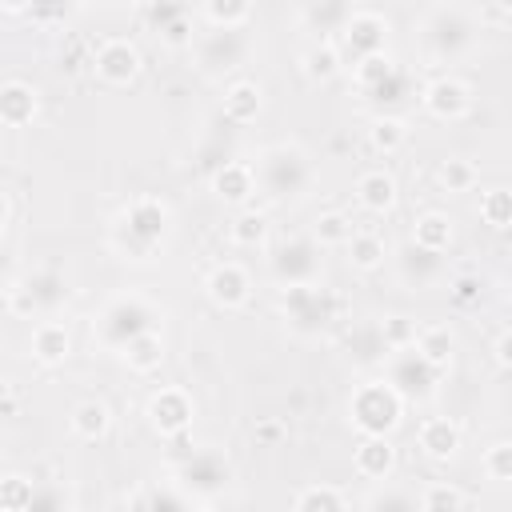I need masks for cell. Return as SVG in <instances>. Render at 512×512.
Here are the masks:
<instances>
[{
	"label": "cell",
	"instance_id": "obj_8",
	"mask_svg": "<svg viewBox=\"0 0 512 512\" xmlns=\"http://www.w3.org/2000/svg\"><path fill=\"white\" fill-rule=\"evenodd\" d=\"M352 80H356V88L364 92V100H372V104H380V108H392V104H400V100L412 96V76H408V68L396 64L388 52L352 64Z\"/></svg>",
	"mask_w": 512,
	"mask_h": 512
},
{
	"label": "cell",
	"instance_id": "obj_32",
	"mask_svg": "<svg viewBox=\"0 0 512 512\" xmlns=\"http://www.w3.org/2000/svg\"><path fill=\"white\" fill-rule=\"evenodd\" d=\"M252 12L256 8L248 0H208L196 8V20H204L208 28H248Z\"/></svg>",
	"mask_w": 512,
	"mask_h": 512
},
{
	"label": "cell",
	"instance_id": "obj_20",
	"mask_svg": "<svg viewBox=\"0 0 512 512\" xmlns=\"http://www.w3.org/2000/svg\"><path fill=\"white\" fill-rule=\"evenodd\" d=\"M36 112H40V96H36L32 84H24V80L0 84V124H8V128H28V124L36 120Z\"/></svg>",
	"mask_w": 512,
	"mask_h": 512
},
{
	"label": "cell",
	"instance_id": "obj_3",
	"mask_svg": "<svg viewBox=\"0 0 512 512\" xmlns=\"http://www.w3.org/2000/svg\"><path fill=\"white\" fill-rule=\"evenodd\" d=\"M160 320H164L160 304H152L144 292H120V296H112V300L100 308V316H96V324H92V336L100 340V348L124 352L136 336L160 332Z\"/></svg>",
	"mask_w": 512,
	"mask_h": 512
},
{
	"label": "cell",
	"instance_id": "obj_1",
	"mask_svg": "<svg viewBox=\"0 0 512 512\" xmlns=\"http://www.w3.org/2000/svg\"><path fill=\"white\" fill-rule=\"evenodd\" d=\"M168 228H172V212L160 196H136L112 224V248L124 256V260H136V264H148L156 260V252L164 248L168 240Z\"/></svg>",
	"mask_w": 512,
	"mask_h": 512
},
{
	"label": "cell",
	"instance_id": "obj_34",
	"mask_svg": "<svg viewBox=\"0 0 512 512\" xmlns=\"http://www.w3.org/2000/svg\"><path fill=\"white\" fill-rule=\"evenodd\" d=\"M344 344H348V356H352L356 364H384V356H388V348H384L376 324H356V328H348Z\"/></svg>",
	"mask_w": 512,
	"mask_h": 512
},
{
	"label": "cell",
	"instance_id": "obj_39",
	"mask_svg": "<svg viewBox=\"0 0 512 512\" xmlns=\"http://www.w3.org/2000/svg\"><path fill=\"white\" fill-rule=\"evenodd\" d=\"M436 180H440L444 192H472L476 180H480V172H476L472 160H464V156H448V160H440Z\"/></svg>",
	"mask_w": 512,
	"mask_h": 512
},
{
	"label": "cell",
	"instance_id": "obj_48",
	"mask_svg": "<svg viewBox=\"0 0 512 512\" xmlns=\"http://www.w3.org/2000/svg\"><path fill=\"white\" fill-rule=\"evenodd\" d=\"M448 296H452L456 308H476L480 296H484V284H480V276H456L452 288H448Z\"/></svg>",
	"mask_w": 512,
	"mask_h": 512
},
{
	"label": "cell",
	"instance_id": "obj_52",
	"mask_svg": "<svg viewBox=\"0 0 512 512\" xmlns=\"http://www.w3.org/2000/svg\"><path fill=\"white\" fill-rule=\"evenodd\" d=\"M280 432H284V424H280V420H264V424H256V436H260L264 444H276V440H280Z\"/></svg>",
	"mask_w": 512,
	"mask_h": 512
},
{
	"label": "cell",
	"instance_id": "obj_5",
	"mask_svg": "<svg viewBox=\"0 0 512 512\" xmlns=\"http://www.w3.org/2000/svg\"><path fill=\"white\" fill-rule=\"evenodd\" d=\"M344 296L320 284H300V288H280V316L296 336H320L332 320H340Z\"/></svg>",
	"mask_w": 512,
	"mask_h": 512
},
{
	"label": "cell",
	"instance_id": "obj_37",
	"mask_svg": "<svg viewBox=\"0 0 512 512\" xmlns=\"http://www.w3.org/2000/svg\"><path fill=\"white\" fill-rule=\"evenodd\" d=\"M404 140H408V124L400 120V116H372V124H368V144L376 148V152H400L404 148Z\"/></svg>",
	"mask_w": 512,
	"mask_h": 512
},
{
	"label": "cell",
	"instance_id": "obj_17",
	"mask_svg": "<svg viewBox=\"0 0 512 512\" xmlns=\"http://www.w3.org/2000/svg\"><path fill=\"white\" fill-rule=\"evenodd\" d=\"M420 104H424V112L432 120H444L448 124V120H460L472 108V92H468V84L460 76H436V80L424 84Z\"/></svg>",
	"mask_w": 512,
	"mask_h": 512
},
{
	"label": "cell",
	"instance_id": "obj_53",
	"mask_svg": "<svg viewBox=\"0 0 512 512\" xmlns=\"http://www.w3.org/2000/svg\"><path fill=\"white\" fill-rule=\"evenodd\" d=\"M108 512H144V496H132V500H116Z\"/></svg>",
	"mask_w": 512,
	"mask_h": 512
},
{
	"label": "cell",
	"instance_id": "obj_27",
	"mask_svg": "<svg viewBox=\"0 0 512 512\" xmlns=\"http://www.w3.org/2000/svg\"><path fill=\"white\" fill-rule=\"evenodd\" d=\"M68 428L80 436V440H104L108 436V428H112V408L104 404V400H80L76 408H72V416H68Z\"/></svg>",
	"mask_w": 512,
	"mask_h": 512
},
{
	"label": "cell",
	"instance_id": "obj_23",
	"mask_svg": "<svg viewBox=\"0 0 512 512\" xmlns=\"http://www.w3.org/2000/svg\"><path fill=\"white\" fill-rule=\"evenodd\" d=\"M416 440H420L424 456H432V460H452V456L460 452V424L448 420V416H428V420L420 424Z\"/></svg>",
	"mask_w": 512,
	"mask_h": 512
},
{
	"label": "cell",
	"instance_id": "obj_45",
	"mask_svg": "<svg viewBox=\"0 0 512 512\" xmlns=\"http://www.w3.org/2000/svg\"><path fill=\"white\" fill-rule=\"evenodd\" d=\"M480 468H484V476H488V480L508 484V480H512V444H508V440L488 444V448H484V456H480Z\"/></svg>",
	"mask_w": 512,
	"mask_h": 512
},
{
	"label": "cell",
	"instance_id": "obj_19",
	"mask_svg": "<svg viewBox=\"0 0 512 512\" xmlns=\"http://www.w3.org/2000/svg\"><path fill=\"white\" fill-rule=\"evenodd\" d=\"M212 192H216V200H224V204H232V208L248 204L252 192H256L252 164H244V160H224V164L212 172Z\"/></svg>",
	"mask_w": 512,
	"mask_h": 512
},
{
	"label": "cell",
	"instance_id": "obj_4",
	"mask_svg": "<svg viewBox=\"0 0 512 512\" xmlns=\"http://www.w3.org/2000/svg\"><path fill=\"white\" fill-rule=\"evenodd\" d=\"M476 44V16L464 4H432L420 20V48L432 64H452Z\"/></svg>",
	"mask_w": 512,
	"mask_h": 512
},
{
	"label": "cell",
	"instance_id": "obj_15",
	"mask_svg": "<svg viewBox=\"0 0 512 512\" xmlns=\"http://www.w3.org/2000/svg\"><path fill=\"white\" fill-rule=\"evenodd\" d=\"M148 28L160 36V44L168 48H192L196 44V8L192 4H176V0H160V4H144L140 8Z\"/></svg>",
	"mask_w": 512,
	"mask_h": 512
},
{
	"label": "cell",
	"instance_id": "obj_38",
	"mask_svg": "<svg viewBox=\"0 0 512 512\" xmlns=\"http://www.w3.org/2000/svg\"><path fill=\"white\" fill-rule=\"evenodd\" d=\"M292 512H348V500H344V492L332 488V484H308V488L296 496Z\"/></svg>",
	"mask_w": 512,
	"mask_h": 512
},
{
	"label": "cell",
	"instance_id": "obj_7",
	"mask_svg": "<svg viewBox=\"0 0 512 512\" xmlns=\"http://www.w3.org/2000/svg\"><path fill=\"white\" fill-rule=\"evenodd\" d=\"M4 300H8V312L20 316V320L52 316V312L68 300V280H64V272H56V268H36V272H28L24 280H16V284L4 292Z\"/></svg>",
	"mask_w": 512,
	"mask_h": 512
},
{
	"label": "cell",
	"instance_id": "obj_2",
	"mask_svg": "<svg viewBox=\"0 0 512 512\" xmlns=\"http://www.w3.org/2000/svg\"><path fill=\"white\" fill-rule=\"evenodd\" d=\"M252 180H256V188H260L268 200H300V196L312 188L316 168H312V160H308V152H304L300 144L280 140V144H268V148L256 156Z\"/></svg>",
	"mask_w": 512,
	"mask_h": 512
},
{
	"label": "cell",
	"instance_id": "obj_51",
	"mask_svg": "<svg viewBox=\"0 0 512 512\" xmlns=\"http://www.w3.org/2000/svg\"><path fill=\"white\" fill-rule=\"evenodd\" d=\"M472 16H476V24H484V20L488 24H508L512 20V8L508 4H480Z\"/></svg>",
	"mask_w": 512,
	"mask_h": 512
},
{
	"label": "cell",
	"instance_id": "obj_47",
	"mask_svg": "<svg viewBox=\"0 0 512 512\" xmlns=\"http://www.w3.org/2000/svg\"><path fill=\"white\" fill-rule=\"evenodd\" d=\"M24 512H72V496L64 484H36L32 504Z\"/></svg>",
	"mask_w": 512,
	"mask_h": 512
},
{
	"label": "cell",
	"instance_id": "obj_24",
	"mask_svg": "<svg viewBox=\"0 0 512 512\" xmlns=\"http://www.w3.org/2000/svg\"><path fill=\"white\" fill-rule=\"evenodd\" d=\"M264 112V92L256 80H232L224 88V120L228 124H252Z\"/></svg>",
	"mask_w": 512,
	"mask_h": 512
},
{
	"label": "cell",
	"instance_id": "obj_21",
	"mask_svg": "<svg viewBox=\"0 0 512 512\" xmlns=\"http://www.w3.org/2000/svg\"><path fill=\"white\" fill-rule=\"evenodd\" d=\"M28 348H32V360H36V364L56 368V364H64L68 352H72V336H68V328H64L60 320H40V324L32 328Z\"/></svg>",
	"mask_w": 512,
	"mask_h": 512
},
{
	"label": "cell",
	"instance_id": "obj_14",
	"mask_svg": "<svg viewBox=\"0 0 512 512\" xmlns=\"http://www.w3.org/2000/svg\"><path fill=\"white\" fill-rule=\"evenodd\" d=\"M92 68H96V76H100L104 84L124 88V84H132V80L140 76L144 56H140L136 40H128V36H104V40L92 48Z\"/></svg>",
	"mask_w": 512,
	"mask_h": 512
},
{
	"label": "cell",
	"instance_id": "obj_35",
	"mask_svg": "<svg viewBox=\"0 0 512 512\" xmlns=\"http://www.w3.org/2000/svg\"><path fill=\"white\" fill-rule=\"evenodd\" d=\"M352 232H356L352 220L332 208V212H320V216H316V224H312V244H316L320 252H324V248H344V244L352 240Z\"/></svg>",
	"mask_w": 512,
	"mask_h": 512
},
{
	"label": "cell",
	"instance_id": "obj_29",
	"mask_svg": "<svg viewBox=\"0 0 512 512\" xmlns=\"http://www.w3.org/2000/svg\"><path fill=\"white\" fill-rule=\"evenodd\" d=\"M340 68H344V60H340V52H336L332 40H316V44H308V48L300 52V72H304V80H312V84H328Z\"/></svg>",
	"mask_w": 512,
	"mask_h": 512
},
{
	"label": "cell",
	"instance_id": "obj_13",
	"mask_svg": "<svg viewBox=\"0 0 512 512\" xmlns=\"http://www.w3.org/2000/svg\"><path fill=\"white\" fill-rule=\"evenodd\" d=\"M384 384L400 400H428L440 384V368H432L416 348H400L384 356Z\"/></svg>",
	"mask_w": 512,
	"mask_h": 512
},
{
	"label": "cell",
	"instance_id": "obj_18",
	"mask_svg": "<svg viewBox=\"0 0 512 512\" xmlns=\"http://www.w3.org/2000/svg\"><path fill=\"white\" fill-rule=\"evenodd\" d=\"M204 292H208V300H212L216 308H244L248 296H252V276H248L244 264H236V260H220V264L208 272Z\"/></svg>",
	"mask_w": 512,
	"mask_h": 512
},
{
	"label": "cell",
	"instance_id": "obj_9",
	"mask_svg": "<svg viewBox=\"0 0 512 512\" xmlns=\"http://www.w3.org/2000/svg\"><path fill=\"white\" fill-rule=\"evenodd\" d=\"M320 248L312 244V236H280L268 248V272L280 288H300V284H316L320 280Z\"/></svg>",
	"mask_w": 512,
	"mask_h": 512
},
{
	"label": "cell",
	"instance_id": "obj_40",
	"mask_svg": "<svg viewBox=\"0 0 512 512\" xmlns=\"http://www.w3.org/2000/svg\"><path fill=\"white\" fill-rule=\"evenodd\" d=\"M416 504H420V512H464V492L448 480H432V484H424Z\"/></svg>",
	"mask_w": 512,
	"mask_h": 512
},
{
	"label": "cell",
	"instance_id": "obj_46",
	"mask_svg": "<svg viewBox=\"0 0 512 512\" xmlns=\"http://www.w3.org/2000/svg\"><path fill=\"white\" fill-rule=\"evenodd\" d=\"M376 328H380V340H384L388 352H400V348L416 344V324L408 316H384Z\"/></svg>",
	"mask_w": 512,
	"mask_h": 512
},
{
	"label": "cell",
	"instance_id": "obj_16",
	"mask_svg": "<svg viewBox=\"0 0 512 512\" xmlns=\"http://www.w3.org/2000/svg\"><path fill=\"white\" fill-rule=\"evenodd\" d=\"M192 416H196V404L184 388H160L152 392L148 400V424L164 436V440H176L192 428Z\"/></svg>",
	"mask_w": 512,
	"mask_h": 512
},
{
	"label": "cell",
	"instance_id": "obj_41",
	"mask_svg": "<svg viewBox=\"0 0 512 512\" xmlns=\"http://www.w3.org/2000/svg\"><path fill=\"white\" fill-rule=\"evenodd\" d=\"M228 240L236 248H260L268 240V220L260 212H236V220L228 224Z\"/></svg>",
	"mask_w": 512,
	"mask_h": 512
},
{
	"label": "cell",
	"instance_id": "obj_10",
	"mask_svg": "<svg viewBox=\"0 0 512 512\" xmlns=\"http://www.w3.org/2000/svg\"><path fill=\"white\" fill-rule=\"evenodd\" d=\"M232 484V464L220 448H192L176 464V492L180 496H200L212 500Z\"/></svg>",
	"mask_w": 512,
	"mask_h": 512
},
{
	"label": "cell",
	"instance_id": "obj_12",
	"mask_svg": "<svg viewBox=\"0 0 512 512\" xmlns=\"http://www.w3.org/2000/svg\"><path fill=\"white\" fill-rule=\"evenodd\" d=\"M252 52V40L244 28H204L196 36V68L204 76L236 72Z\"/></svg>",
	"mask_w": 512,
	"mask_h": 512
},
{
	"label": "cell",
	"instance_id": "obj_42",
	"mask_svg": "<svg viewBox=\"0 0 512 512\" xmlns=\"http://www.w3.org/2000/svg\"><path fill=\"white\" fill-rule=\"evenodd\" d=\"M480 220L496 232H504L512 224V192L508 188H488L480 196Z\"/></svg>",
	"mask_w": 512,
	"mask_h": 512
},
{
	"label": "cell",
	"instance_id": "obj_56",
	"mask_svg": "<svg viewBox=\"0 0 512 512\" xmlns=\"http://www.w3.org/2000/svg\"><path fill=\"white\" fill-rule=\"evenodd\" d=\"M188 512H220V508H212V504H204V508H188Z\"/></svg>",
	"mask_w": 512,
	"mask_h": 512
},
{
	"label": "cell",
	"instance_id": "obj_31",
	"mask_svg": "<svg viewBox=\"0 0 512 512\" xmlns=\"http://www.w3.org/2000/svg\"><path fill=\"white\" fill-rule=\"evenodd\" d=\"M432 368H448L452 364V352H456V336H452V328L448 324H428V328H420L416 332V344H412Z\"/></svg>",
	"mask_w": 512,
	"mask_h": 512
},
{
	"label": "cell",
	"instance_id": "obj_11",
	"mask_svg": "<svg viewBox=\"0 0 512 512\" xmlns=\"http://www.w3.org/2000/svg\"><path fill=\"white\" fill-rule=\"evenodd\" d=\"M388 16L384 12H376V8H352V16L344 20V28L336 32V52H340V60H352V64H360V60H368V56H380V52H388Z\"/></svg>",
	"mask_w": 512,
	"mask_h": 512
},
{
	"label": "cell",
	"instance_id": "obj_25",
	"mask_svg": "<svg viewBox=\"0 0 512 512\" xmlns=\"http://www.w3.org/2000/svg\"><path fill=\"white\" fill-rule=\"evenodd\" d=\"M396 180L384 172V168H372V172H364L360 180H356V200H360V208L364 212H372V216H384V212H392L396 208Z\"/></svg>",
	"mask_w": 512,
	"mask_h": 512
},
{
	"label": "cell",
	"instance_id": "obj_28",
	"mask_svg": "<svg viewBox=\"0 0 512 512\" xmlns=\"http://www.w3.org/2000/svg\"><path fill=\"white\" fill-rule=\"evenodd\" d=\"M356 4H340V0H308L300 4V24H308L312 32H324V36H336L344 28V20L352 16Z\"/></svg>",
	"mask_w": 512,
	"mask_h": 512
},
{
	"label": "cell",
	"instance_id": "obj_54",
	"mask_svg": "<svg viewBox=\"0 0 512 512\" xmlns=\"http://www.w3.org/2000/svg\"><path fill=\"white\" fill-rule=\"evenodd\" d=\"M8 220H12V200H8V192H0V232L8 228Z\"/></svg>",
	"mask_w": 512,
	"mask_h": 512
},
{
	"label": "cell",
	"instance_id": "obj_50",
	"mask_svg": "<svg viewBox=\"0 0 512 512\" xmlns=\"http://www.w3.org/2000/svg\"><path fill=\"white\" fill-rule=\"evenodd\" d=\"M492 360H496V368H500V372H508V368H512V332H508V328H504V332H496Z\"/></svg>",
	"mask_w": 512,
	"mask_h": 512
},
{
	"label": "cell",
	"instance_id": "obj_43",
	"mask_svg": "<svg viewBox=\"0 0 512 512\" xmlns=\"http://www.w3.org/2000/svg\"><path fill=\"white\" fill-rule=\"evenodd\" d=\"M32 492H36V484L28 476H20V472L0 476V512H24L32 504Z\"/></svg>",
	"mask_w": 512,
	"mask_h": 512
},
{
	"label": "cell",
	"instance_id": "obj_49",
	"mask_svg": "<svg viewBox=\"0 0 512 512\" xmlns=\"http://www.w3.org/2000/svg\"><path fill=\"white\" fill-rule=\"evenodd\" d=\"M144 512H188V504H184V496L172 492V488H152V492L144 496Z\"/></svg>",
	"mask_w": 512,
	"mask_h": 512
},
{
	"label": "cell",
	"instance_id": "obj_44",
	"mask_svg": "<svg viewBox=\"0 0 512 512\" xmlns=\"http://www.w3.org/2000/svg\"><path fill=\"white\" fill-rule=\"evenodd\" d=\"M364 512H420V504H416L412 492L384 484V488H376V492L364 500Z\"/></svg>",
	"mask_w": 512,
	"mask_h": 512
},
{
	"label": "cell",
	"instance_id": "obj_36",
	"mask_svg": "<svg viewBox=\"0 0 512 512\" xmlns=\"http://www.w3.org/2000/svg\"><path fill=\"white\" fill-rule=\"evenodd\" d=\"M344 248H348V264L356 272H376L384 264V252H388L376 232H352V240Z\"/></svg>",
	"mask_w": 512,
	"mask_h": 512
},
{
	"label": "cell",
	"instance_id": "obj_30",
	"mask_svg": "<svg viewBox=\"0 0 512 512\" xmlns=\"http://www.w3.org/2000/svg\"><path fill=\"white\" fill-rule=\"evenodd\" d=\"M408 244H416V248H424L432 256L448 252V244H452V220L444 212H420L416 224H412V240Z\"/></svg>",
	"mask_w": 512,
	"mask_h": 512
},
{
	"label": "cell",
	"instance_id": "obj_55",
	"mask_svg": "<svg viewBox=\"0 0 512 512\" xmlns=\"http://www.w3.org/2000/svg\"><path fill=\"white\" fill-rule=\"evenodd\" d=\"M8 260H12V256H8V248H4V244H0V276H4V272H8Z\"/></svg>",
	"mask_w": 512,
	"mask_h": 512
},
{
	"label": "cell",
	"instance_id": "obj_6",
	"mask_svg": "<svg viewBox=\"0 0 512 512\" xmlns=\"http://www.w3.org/2000/svg\"><path fill=\"white\" fill-rule=\"evenodd\" d=\"M404 416V400L384 380H364L348 396V420L360 436H388Z\"/></svg>",
	"mask_w": 512,
	"mask_h": 512
},
{
	"label": "cell",
	"instance_id": "obj_26",
	"mask_svg": "<svg viewBox=\"0 0 512 512\" xmlns=\"http://www.w3.org/2000/svg\"><path fill=\"white\" fill-rule=\"evenodd\" d=\"M396 272H400V280L416 292V288H428L436 276H440V256H432V252H424V248H416V244H404L400 248V256H396Z\"/></svg>",
	"mask_w": 512,
	"mask_h": 512
},
{
	"label": "cell",
	"instance_id": "obj_22",
	"mask_svg": "<svg viewBox=\"0 0 512 512\" xmlns=\"http://www.w3.org/2000/svg\"><path fill=\"white\" fill-rule=\"evenodd\" d=\"M352 468L364 476V480H388L392 468H396V448L388 436H364L352 452Z\"/></svg>",
	"mask_w": 512,
	"mask_h": 512
},
{
	"label": "cell",
	"instance_id": "obj_33",
	"mask_svg": "<svg viewBox=\"0 0 512 512\" xmlns=\"http://www.w3.org/2000/svg\"><path fill=\"white\" fill-rule=\"evenodd\" d=\"M120 360H124L132 372H140V376L156 372V368L164 364V336H160V332H144V336H136V340L120 352Z\"/></svg>",
	"mask_w": 512,
	"mask_h": 512
}]
</instances>
